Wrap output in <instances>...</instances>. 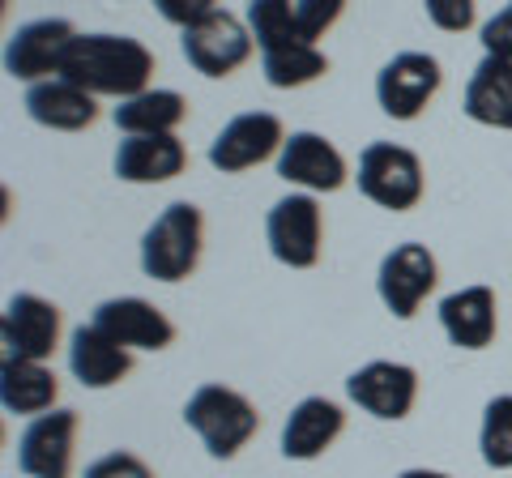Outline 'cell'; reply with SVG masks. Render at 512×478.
<instances>
[{
  "label": "cell",
  "mask_w": 512,
  "mask_h": 478,
  "mask_svg": "<svg viewBox=\"0 0 512 478\" xmlns=\"http://www.w3.org/2000/svg\"><path fill=\"white\" fill-rule=\"evenodd\" d=\"M60 77L86 86L90 94H111L124 103L150 90L154 52L133 35H77L69 56H64Z\"/></svg>",
  "instance_id": "cell-1"
},
{
  "label": "cell",
  "mask_w": 512,
  "mask_h": 478,
  "mask_svg": "<svg viewBox=\"0 0 512 478\" xmlns=\"http://www.w3.org/2000/svg\"><path fill=\"white\" fill-rule=\"evenodd\" d=\"M205 218L192 201H171L141 235V269L154 282H184L201 261Z\"/></svg>",
  "instance_id": "cell-2"
},
{
  "label": "cell",
  "mask_w": 512,
  "mask_h": 478,
  "mask_svg": "<svg viewBox=\"0 0 512 478\" xmlns=\"http://www.w3.org/2000/svg\"><path fill=\"white\" fill-rule=\"evenodd\" d=\"M184 423L201 436L205 453L218 457V461H231L256 436V427H261V414H256V406L239 389L201 385L197 393L188 397Z\"/></svg>",
  "instance_id": "cell-3"
},
{
  "label": "cell",
  "mask_w": 512,
  "mask_h": 478,
  "mask_svg": "<svg viewBox=\"0 0 512 478\" xmlns=\"http://www.w3.org/2000/svg\"><path fill=\"white\" fill-rule=\"evenodd\" d=\"M359 193L380 205V210L406 214L423 201V163L419 154L406 146H393V141H372L359 154Z\"/></svg>",
  "instance_id": "cell-4"
},
{
  "label": "cell",
  "mask_w": 512,
  "mask_h": 478,
  "mask_svg": "<svg viewBox=\"0 0 512 478\" xmlns=\"http://www.w3.org/2000/svg\"><path fill=\"white\" fill-rule=\"evenodd\" d=\"M180 47H184V60L197 73H205V77H231L235 69H244L252 60L256 39H252V30L235 18V13L214 9L210 18L192 22L184 30Z\"/></svg>",
  "instance_id": "cell-5"
},
{
  "label": "cell",
  "mask_w": 512,
  "mask_h": 478,
  "mask_svg": "<svg viewBox=\"0 0 512 478\" xmlns=\"http://www.w3.org/2000/svg\"><path fill=\"white\" fill-rule=\"evenodd\" d=\"M77 39V30L64 18H39L26 22L9 35L5 43V73L13 82H47V77H60L64 56Z\"/></svg>",
  "instance_id": "cell-6"
},
{
  "label": "cell",
  "mask_w": 512,
  "mask_h": 478,
  "mask_svg": "<svg viewBox=\"0 0 512 478\" xmlns=\"http://www.w3.org/2000/svg\"><path fill=\"white\" fill-rule=\"evenodd\" d=\"M265 239L274 261L291 269H312L320 261V239H325V218L312 193L282 197L265 218Z\"/></svg>",
  "instance_id": "cell-7"
},
{
  "label": "cell",
  "mask_w": 512,
  "mask_h": 478,
  "mask_svg": "<svg viewBox=\"0 0 512 478\" xmlns=\"http://www.w3.org/2000/svg\"><path fill=\"white\" fill-rule=\"evenodd\" d=\"M444 82L440 60L427 52H397L389 65L376 73V103L393 120H419L423 107L436 99Z\"/></svg>",
  "instance_id": "cell-8"
},
{
  "label": "cell",
  "mask_w": 512,
  "mask_h": 478,
  "mask_svg": "<svg viewBox=\"0 0 512 478\" xmlns=\"http://www.w3.org/2000/svg\"><path fill=\"white\" fill-rule=\"evenodd\" d=\"M436 282H440L436 257L427 252V244H414L410 239V244H397L393 252H384L376 291L397 321H410V316L423 308V299L436 291Z\"/></svg>",
  "instance_id": "cell-9"
},
{
  "label": "cell",
  "mask_w": 512,
  "mask_h": 478,
  "mask_svg": "<svg viewBox=\"0 0 512 478\" xmlns=\"http://www.w3.org/2000/svg\"><path fill=\"white\" fill-rule=\"evenodd\" d=\"M346 393L359 410H367L372 419L397 423L406 419L419 402V372L410 363H393V359H372L359 372L346 376Z\"/></svg>",
  "instance_id": "cell-10"
},
{
  "label": "cell",
  "mask_w": 512,
  "mask_h": 478,
  "mask_svg": "<svg viewBox=\"0 0 512 478\" xmlns=\"http://www.w3.org/2000/svg\"><path fill=\"white\" fill-rule=\"evenodd\" d=\"M286 146V129L274 111H244L222 124V133L210 141V163L218 171H248L265 158H278V150Z\"/></svg>",
  "instance_id": "cell-11"
},
{
  "label": "cell",
  "mask_w": 512,
  "mask_h": 478,
  "mask_svg": "<svg viewBox=\"0 0 512 478\" xmlns=\"http://www.w3.org/2000/svg\"><path fill=\"white\" fill-rule=\"evenodd\" d=\"M0 342H5V359L47 363L60 346V308L30 291L13 295L0 316Z\"/></svg>",
  "instance_id": "cell-12"
},
{
  "label": "cell",
  "mask_w": 512,
  "mask_h": 478,
  "mask_svg": "<svg viewBox=\"0 0 512 478\" xmlns=\"http://www.w3.org/2000/svg\"><path fill=\"white\" fill-rule=\"evenodd\" d=\"M77 449V410H47L18 440V470L26 478H69Z\"/></svg>",
  "instance_id": "cell-13"
},
{
  "label": "cell",
  "mask_w": 512,
  "mask_h": 478,
  "mask_svg": "<svg viewBox=\"0 0 512 478\" xmlns=\"http://www.w3.org/2000/svg\"><path fill=\"white\" fill-rule=\"evenodd\" d=\"M278 175L286 184H299L303 193H338L346 184V158L320 133H291L278 150Z\"/></svg>",
  "instance_id": "cell-14"
},
{
  "label": "cell",
  "mask_w": 512,
  "mask_h": 478,
  "mask_svg": "<svg viewBox=\"0 0 512 478\" xmlns=\"http://www.w3.org/2000/svg\"><path fill=\"white\" fill-rule=\"evenodd\" d=\"M90 325H99L107 338H116L128 350H167L175 342V325L167 321V312L137 295L103 299V304L94 308Z\"/></svg>",
  "instance_id": "cell-15"
},
{
  "label": "cell",
  "mask_w": 512,
  "mask_h": 478,
  "mask_svg": "<svg viewBox=\"0 0 512 478\" xmlns=\"http://www.w3.org/2000/svg\"><path fill=\"white\" fill-rule=\"evenodd\" d=\"M346 432V410L329 397H303L282 423V457L286 461H316L333 440Z\"/></svg>",
  "instance_id": "cell-16"
},
{
  "label": "cell",
  "mask_w": 512,
  "mask_h": 478,
  "mask_svg": "<svg viewBox=\"0 0 512 478\" xmlns=\"http://www.w3.org/2000/svg\"><path fill=\"white\" fill-rule=\"evenodd\" d=\"M26 111L43 129L77 133V129H90L94 124L99 103H94V94L86 86L69 82V77H47V82H35L26 90Z\"/></svg>",
  "instance_id": "cell-17"
},
{
  "label": "cell",
  "mask_w": 512,
  "mask_h": 478,
  "mask_svg": "<svg viewBox=\"0 0 512 478\" xmlns=\"http://www.w3.org/2000/svg\"><path fill=\"white\" fill-rule=\"evenodd\" d=\"M188 167V150L175 133L124 137L116 150V175L124 184H167Z\"/></svg>",
  "instance_id": "cell-18"
},
{
  "label": "cell",
  "mask_w": 512,
  "mask_h": 478,
  "mask_svg": "<svg viewBox=\"0 0 512 478\" xmlns=\"http://www.w3.org/2000/svg\"><path fill=\"white\" fill-rule=\"evenodd\" d=\"M440 325L448 333V342L461 350H483L495 342V291L491 286H461V291L440 299Z\"/></svg>",
  "instance_id": "cell-19"
},
{
  "label": "cell",
  "mask_w": 512,
  "mask_h": 478,
  "mask_svg": "<svg viewBox=\"0 0 512 478\" xmlns=\"http://www.w3.org/2000/svg\"><path fill=\"white\" fill-rule=\"evenodd\" d=\"M69 372L86 389H111L133 372V355L116 338H107L99 325H82L69 338Z\"/></svg>",
  "instance_id": "cell-20"
},
{
  "label": "cell",
  "mask_w": 512,
  "mask_h": 478,
  "mask_svg": "<svg viewBox=\"0 0 512 478\" xmlns=\"http://www.w3.org/2000/svg\"><path fill=\"white\" fill-rule=\"evenodd\" d=\"M461 107H466V116L474 124L512 133V60H504V56H483L478 60Z\"/></svg>",
  "instance_id": "cell-21"
},
{
  "label": "cell",
  "mask_w": 512,
  "mask_h": 478,
  "mask_svg": "<svg viewBox=\"0 0 512 478\" xmlns=\"http://www.w3.org/2000/svg\"><path fill=\"white\" fill-rule=\"evenodd\" d=\"M116 129L124 137H154V133H175L188 120V99L180 90H141L124 99L111 111Z\"/></svg>",
  "instance_id": "cell-22"
},
{
  "label": "cell",
  "mask_w": 512,
  "mask_h": 478,
  "mask_svg": "<svg viewBox=\"0 0 512 478\" xmlns=\"http://www.w3.org/2000/svg\"><path fill=\"white\" fill-rule=\"evenodd\" d=\"M56 372L47 363H30V359H5L0 368V406L9 414H47L56 410Z\"/></svg>",
  "instance_id": "cell-23"
},
{
  "label": "cell",
  "mask_w": 512,
  "mask_h": 478,
  "mask_svg": "<svg viewBox=\"0 0 512 478\" xmlns=\"http://www.w3.org/2000/svg\"><path fill=\"white\" fill-rule=\"evenodd\" d=\"M261 69H265V82L274 90H295V86H308L316 77L329 73V60L316 43H286L274 47V52H261Z\"/></svg>",
  "instance_id": "cell-24"
},
{
  "label": "cell",
  "mask_w": 512,
  "mask_h": 478,
  "mask_svg": "<svg viewBox=\"0 0 512 478\" xmlns=\"http://www.w3.org/2000/svg\"><path fill=\"white\" fill-rule=\"evenodd\" d=\"M248 30L261 52L299 43V22H295V0H248Z\"/></svg>",
  "instance_id": "cell-25"
},
{
  "label": "cell",
  "mask_w": 512,
  "mask_h": 478,
  "mask_svg": "<svg viewBox=\"0 0 512 478\" xmlns=\"http://www.w3.org/2000/svg\"><path fill=\"white\" fill-rule=\"evenodd\" d=\"M478 449L491 470H512V393L491 397L478 427Z\"/></svg>",
  "instance_id": "cell-26"
},
{
  "label": "cell",
  "mask_w": 512,
  "mask_h": 478,
  "mask_svg": "<svg viewBox=\"0 0 512 478\" xmlns=\"http://www.w3.org/2000/svg\"><path fill=\"white\" fill-rule=\"evenodd\" d=\"M346 0H295V22H299V39L316 43L325 39V30H333V22L342 18Z\"/></svg>",
  "instance_id": "cell-27"
},
{
  "label": "cell",
  "mask_w": 512,
  "mask_h": 478,
  "mask_svg": "<svg viewBox=\"0 0 512 478\" xmlns=\"http://www.w3.org/2000/svg\"><path fill=\"white\" fill-rule=\"evenodd\" d=\"M82 478H154V470L141 461L137 453H107L99 461H90Z\"/></svg>",
  "instance_id": "cell-28"
},
{
  "label": "cell",
  "mask_w": 512,
  "mask_h": 478,
  "mask_svg": "<svg viewBox=\"0 0 512 478\" xmlns=\"http://www.w3.org/2000/svg\"><path fill=\"white\" fill-rule=\"evenodd\" d=\"M423 9L448 35H461V30L474 26V0H423Z\"/></svg>",
  "instance_id": "cell-29"
},
{
  "label": "cell",
  "mask_w": 512,
  "mask_h": 478,
  "mask_svg": "<svg viewBox=\"0 0 512 478\" xmlns=\"http://www.w3.org/2000/svg\"><path fill=\"white\" fill-rule=\"evenodd\" d=\"M150 5L163 13V18L171 22V26H180V30H188L192 22H201V18H210V13L218 9V0H150Z\"/></svg>",
  "instance_id": "cell-30"
},
{
  "label": "cell",
  "mask_w": 512,
  "mask_h": 478,
  "mask_svg": "<svg viewBox=\"0 0 512 478\" xmlns=\"http://www.w3.org/2000/svg\"><path fill=\"white\" fill-rule=\"evenodd\" d=\"M483 47H487V56L512 60V0L495 13L491 22H483Z\"/></svg>",
  "instance_id": "cell-31"
},
{
  "label": "cell",
  "mask_w": 512,
  "mask_h": 478,
  "mask_svg": "<svg viewBox=\"0 0 512 478\" xmlns=\"http://www.w3.org/2000/svg\"><path fill=\"white\" fill-rule=\"evenodd\" d=\"M397 478H453V474H444V470H402Z\"/></svg>",
  "instance_id": "cell-32"
}]
</instances>
